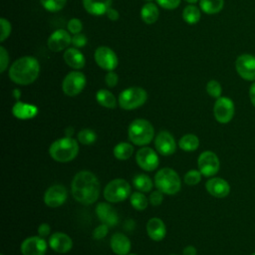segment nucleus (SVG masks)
<instances>
[{
    "mask_svg": "<svg viewBox=\"0 0 255 255\" xmlns=\"http://www.w3.org/2000/svg\"><path fill=\"white\" fill-rule=\"evenodd\" d=\"M73 197L82 204H92L99 198L101 185L98 177L89 170L79 171L71 184Z\"/></svg>",
    "mask_w": 255,
    "mask_h": 255,
    "instance_id": "nucleus-1",
    "label": "nucleus"
},
{
    "mask_svg": "<svg viewBox=\"0 0 255 255\" xmlns=\"http://www.w3.org/2000/svg\"><path fill=\"white\" fill-rule=\"evenodd\" d=\"M39 73V62L30 56L19 58L9 69V77L11 81L22 86L32 84L38 78Z\"/></svg>",
    "mask_w": 255,
    "mask_h": 255,
    "instance_id": "nucleus-2",
    "label": "nucleus"
},
{
    "mask_svg": "<svg viewBox=\"0 0 255 255\" xmlns=\"http://www.w3.org/2000/svg\"><path fill=\"white\" fill-rule=\"evenodd\" d=\"M51 157L58 162H69L79 153V144L71 136H64L56 139L49 147Z\"/></svg>",
    "mask_w": 255,
    "mask_h": 255,
    "instance_id": "nucleus-3",
    "label": "nucleus"
},
{
    "mask_svg": "<svg viewBox=\"0 0 255 255\" xmlns=\"http://www.w3.org/2000/svg\"><path fill=\"white\" fill-rule=\"evenodd\" d=\"M128 135L129 140L135 145L148 144L154 135L152 125L143 119L133 120L128 128Z\"/></svg>",
    "mask_w": 255,
    "mask_h": 255,
    "instance_id": "nucleus-4",
    "label": "nucleus"
},
{
    "mask_svg": "<svg viewBox=\"0 0 255 255\" xmlns=\"http://www.w3.org/2000/svg\"><path fill=\"white\" fill-rule=\"evenodd\" d=\"M154 184L163 194L173 195L180 190L181 180L174 169L163 167L155 173Z\"/></svg>",
    "mask_w": 255,
    "mask_h": 255,
    "instance_id": "nucleus-5",
    "label": "nucleus"
},
{
    "mask_svg": "<svg viewBox=\"0 0 255 255\" xmlns=\"http://www.w3.org/2000/svg\"><path fill=\"white\" fill-rule=\"evenodd\" d=\"M147 99L145 90L139 87H130L124 90L119 96V105L124 110H134L141 107Z\"/></svg>",
    "mask_w": 255,
    "mask_h": 255,
    "instance_id": "nucleus-6",
    "label": "nucleus"
},
{
    "mask_svg": "<svg viewBox=\"0 0 255 255\" xmlns=\"http://www.w3.org/2000/svg\"><path fill=\"white\" fill-rule=\"evenodd\" d=\"M130 194V186L124 178H116L110 181L104 189V197L110 203L126 200Z\"/></svg>",
    "mask_w": 255,
    "mask_h": 255,
    "instance_id": "nucleus-7",
    "label": "nucleus"
},
{
    "mask_svg": "<svg viewBox=\"0 0 255 255\" xmlns=\"http://www.w3.org/2000/svg\"><path fill=\"white\" fill-rule=\"evenodd\" d=\"M235 106L233 101L228 97L216 99L213 106V115L219 124H228L234 117Z\"/></svg>",
    "mask_w": 255,
    "mask_h": 255,
    "instance_id": "nucleus-8",
    "label": "nucleus"
},
{
    "mask_svg": "<svg viewBox=\"0 0 255 255\" xmlns=\"http://www.w3.org/2000/svg\"><path fill=\"white\" fill-rule=\"evenodd\" d=\"M86 83V77L82 72H70L63 80L62 90L67 96L75 97L84 90Z\"/></svg>",
    "mask_w": 255,
    "mask_h": 255,
    "instance_id": "nucleus-9",
    "label": "nucleus"
},
{
    "mask_svg": "<svg viewBox=\"0 0 255 255\" xmlns=\"http://www.w3.org/2000/svg\"><path fill=\"white\" fill-rule=\"evenodd\" d=\"M235 70L240 78L248 82H255V56L241 54L235 60Z\"/></svg>",
    "mask_w": 255,
    "mask_h": 255,
    "instance_id": "nucleus-10",
    "label": "nucleus"
},
{
    "mask_svg": "<svg viewBox=\"0 0 255 255\" xmlns=\"http://www.w3.org/2000/svg\"><path fill=\"white\" fill-rule=\"evenodd\" d=\"M198 170L202 175L210 177L215 175L220 168V161L216 153L210 150H205L200 153L197 159Z\"/></svg>",
    "mask_w": 255,
    "mask_h": 255,
    "instance_id": "nucleus-11",
    "label": "nucleus"
},
{
    "mask_svg": "<svg viewBox=\"0 0 255 255\" xmlns=\"http://www.w3.org/2000/svg\"><path fill=\"white\" fill-rule=\"evenodd\" d=\"M95 61L99 67L107 71H114L119 64L116 53L107 46H101L95 51Z\"/></svg>",
    "mask_w": 255,
    "mask_h": 255,
    "instance_id": "nucleus-12",
    "label": "nucleus"
},
{
    "mask_svg": "<svg viewBox=\"0 0 255 255\" xmlns=\"http://www.w3.org/2000/svg\"><path fill=\"white\" fill-rule=\"evenodd\" d=\"M135 160L138 166L145 171H152L157 168L159 158L157 153L150 147H140L135 154Z\"/></svg>",
    "mask_w": 255,
    "mask_h": 255,
    "instance_id": "nucleus-13",
    "label": "nucleus"
},
{
    "mask_svg": "<svg viewBox=\"0 0 255 255\" xmlns=\"http://www.w3.org/2000/svg\"><path fill=\"white\" fill-rule=\"evenodd\" d=\"M47 242L41 236H31L26 238L20 247L22 255H45Z\"/></svg>",
    "mask_w": 255,
    "mask_h": 255,
    "instance_id": "nucleus-14",
    "label": "nucleus"
},
{
    "mask_svg": "<svg viewBox=\"0 0 255 255\" xmlns=\"http://www.w3.org/2000/svg\"><path fill=\"white\" fill-rule=\"evenodd\" d=\"M68 192L65 186L61 184H54L50 186L44 194V202L47 206L55 208L65 203Z\"/></svg>",
    "mask_w": 255,
    "mask_h": 255,
    "instance_id": "nucleus-15",
    "label": "nucleus"
},
{
    "mask_svg": "<svg viewBox=\"0 0 255 255\" xmlns=\"http://www.w3.org/2000/svg\"><path fill=\"white\" fill-rule=\"evenodd\" d=\"M154 146L156 151L164 156L171 155L175 152L176 142L172 134L166 130H162L155 136Z\"/></svg>",
    "mask_w": 255,
    "mask_h": 255,
    "instance_id": "nucleus-16",
    "label": "nucleus"
},
{
    "mask_svg": "<svg viewBox=\"0 0 255 255\" xmlns=\"http://www.w3.org/2000/svg\"><path fill=\"white\" fill-rule=\"evenodd\" d=\"M72 43V38L69 32L64 29H58L54 31L48 39V47L53 52H60Z\"/></svg>",
    "mask_w": 255,
    "mask_h": 255,
    "instance_id": "nucleus-17",
    "label": "nucleus"
},
{
    "mask_svg": "<svg viewBox=\"0 0 255 255\" xmlns=\"http://www.w3.org/2000/svg\"><path fill=\"white\" fill-rule=\"evenodd\" d=\"M207 192L216 198H224L230 192L229 183L221 177H211L205 183Z\"/></svg>",
    "mask_w": 255,
    "mask_h": 255,
    "instance_id": "nucleus-18",
    "label": "nucleus"
},
{
    "mask_svg": "<svg viewBox=\"0 0 255 255\" xmlns=\"http://www.w3.org/2000/svg\"><path fill=\"white\" fill-rule=\"evenodd\" d=\"M96 214L102 223L107 224L110 227L116 226L119 222V216L117 211L111 204L107 202H100L96 206Z\"/></svg>",
    "mask_w": 255,
    "mask_h": 255,
    "instance_id": "nucleus-19",
    "label": "nucleus"
},
{
    "mask_svg": "<svg viewBox=\"0 0 255 255\" xmlns=\"http://www.w3.org/2000/svg\"><path fill=\"white\" fill-rule=\"evenodd\" d=\"M49 246L57 253H67L73 247L72 238L63 232H55L49 238Z\"/></svg>",
    "mask_w": 255,
    "mask_h": 255,
    "instance_id": "nucleus-20",
    "label": "nucleus"
},
{
    "mask_svg": "<svg viewBox=\"0 0 255 255\" xmlns=\"http://www.w3.org/2000/svg\"><path fill=\"white\" fill-rule=\"evenodd\" d=\"M146 232L153 241H161L166 235V227L160 218L152 217L146 223Z\"/></svg>",
    "mask_w": 255,
    "mask_h": 255,
    "instance_id": "nucleus-21",
    "label": "nucleus"
},
{
    "mask_svg": "<svg viewBox=\"0 0 255 255\" xmlns=\"http://www.w3.org/2000/svg\"><path fill=\"white\" fill-rule=\"evenodd\" d=\"M39 110L36 106L23 103V102H16L12 108V114L15 118L19 120H30L37 116Z\"/></svg>",
    "mask_w": 255,
    "mask_h": 255,
    "instance_id": "nucleus-22",
    "label": "nucleus"
},
{
    "mask_svg": "<svg viewBox=\"0 0 255 255\" xmlns=\"http://www.w3.org/2000/svg\"><path fill=\"white\" fill-rule=\"evenodd\" d=\"M130 241L123 233H115L111 238V248L117 255H128L130 251Z\"/></svg>",
    "mask_w": 255,
    "mask_h": 255,
    "instance_id": "nucleus-23",
    "label": "nucleus"
},
{
    "mask_svg": "<svg viewBox=\"0 0 255 255\" xmlns=\"http://www.w3.org/2000/svg\"><path fill=\"white\" fill-rule=\"evenodd\" d=\"M83 5L88 13L101 16L111 8L112 0H83Z\"/></svg>",
    "mask_w": 255,
    "mask_h": 255,
    "instance_id": "nucleus-24",
    "label": "nucleus"
},
{
    "mask_svg": "<svg viewBox=\"0 0 255 255\" xmlns=\"http://www.w3.org/2000/svg\"><path fill=\"white\" fill-rule=\"evenodd\" d=\"M63 58H64V61L66 62V64L69 67H71L73 69H76V70L82 69L86 64V60H85L84 55L77 48H68V49H66Z\"/></svg>",
    "mask_w": 255,
    "mask_h": 255,
    "instance_id": "nucleus-25",
    "label": "nucleus"
},
{
    "mask_svg": "<svg viewBox=\"0 0 255 255\" xmlns=\"http://www.w3.org/2000/svg\"><path fill=\"white\" fill-rule=\"evenodd\" d=\"M158 15V8L152 2H147L142 6L140 10V17L146 24H153L157 20Z\"/></svg>",
    "mask_w": 255,
    "mask_h": 255,
    "instance_id": "nucleus-26",
    "label": "nucleus"
},
{
    "mask_svg": "<svg viewBox=\"0 0 255 255\" xmlns=\"http://www.w3.org/2000/svg\"><path fill=\"white\" fill-rule=\"evenodd\" d=\"M97 102L104 108L115 109L117 107V100L115 96L108 90L101 89L97 92L96 95Z\"/></svg>",
    "mask_w": 255,
    "mask_h": 255,
    "instance_id": "nucleus-27",
    "label": "nucleus"
},
{
    "mask_svg": "<svg viewBox=\"0 0 255 255\" xmlns=\"http://www.w3.org/2000/svg\"><path fill=\"white\" fill-rule=\"evenodd\" d=\"M199 6L206 14H216L223 9L224 0H199Z\"/></svg>",
    "mask_w": 255,
    "mask_h": 255,
    "instance_id": "nucleus-28",
    "label": "nucleus"
},
{
    "mask_svg": "<svg viewBox=\"0 0 255 255\" xmlns=\"http://www.w3.org/2000/svg\"><path fill=\"white\" fill-rule=\"evenodd\" d=\"M178 145L182 150L194 151L199 146V138L195 134L187 133L180 137L178 141Z\"/></svg>",
    "mask_w": 255,
    "mask_h": 255,
    "instance_id": "nucleus-29",
    "label": "nucleus"
},
{
    "mask_svg": "<svg viewBox=\"0 0 255 255\" xmlns=\"http://www.w3.org/2000/svg\"><path fill=\"white\" fill-rule=\"evenodd\" d=\"M133 153V146L128 142H120L114 147V155L119 160H126Z\"/></svg>",
    "mask_w": 255,
    "mask_h": 255,
    "instance_id": "nucleus-30",
    "label": "nucleus"
},
{
    "mask_svg": "<svg viewBox=\"0 0 255 255\" xmlns=\"http://www.w3.org/2000/svg\"><path fill=\"white\" fill-rule=\"evenodd\" d=\"M133 186L140 192H149L152 188V181L146 174H136L132 179Z\"/></svg>",
    "mask_w": 255,
    "mask_h": 255,
    "instance_id": "nucleus-31",
    "label": "nucleus"
},
{
    "mask_svg": "<svg viewBox=\"0 0 255 255\" xmlns=\"http://www.w3.org/2000/svg\"><path fill=\"white\" fill-rule=\"evenodd\" d=\"M129 202L134 209L141 211L147 207L149 201L148 198L143 194V192L136 191L129 196Z\"/></svg>",
    "mask_w": 255,
    "mask_h": 255,
    "instance_id": "nucleus-32",
    "label": "nucleus"
},
{
    "mask_svg": "<svg viewBox=\"0 0 255 255\" xmlns=\"http://www.w3.org/2000/svg\"><path fill=\"white\" fill-rule=\"evenodd\" d=\"M200 10L194 5H188L182 12V18L188 24H196L200 20Z\"/></svg>",
    "mask_w": 255,
    "mask_h": 255,
    "instance_id": "nucleus-33",
    "label": "nucleus"
},
{
    "mask_svg": "<svg viewBox=\"0 0 255 255\" xmlns=\"http://www.w3.org/2000/svg\"><path fill=\"white\" fill-rule=\"evenodd\" d=\"M78 141L82 144H92L97 140V133L91 128H83L78 132Z\"/></svg>",
    "mask_w": 255,
    "mask_h": 255,
    "instance_id": "nucleus-34",
    "label": "nucleus"
},
{
    "mask_svg": "<svg viewBox=\"0 0 255 255\" xmlns=\"http://www.w3.org/2000/svg\"><path fill=\"white\" fill-rule=\"evenodd\" d=\"M42 6L50 12H58L64 8L67 0H40Z\"/></svg>",
    "mask_w": 255,
    "mask_h": 255,
    "instance_id": "nucleus-35",
    "label": "nucleus"
},
{
    "mask_svg": "<svg viewBox=\"0 0 255 255\" xmlns=\"http://www.w3.org/2000/svg\"><path fill=\"white\" fill-rule=\"evenodd\" d=\"M206 92L207 94L214 98V99H218L221 97L222 94V88L219 82H217L216 80H210L207 84H206Z\"/></svg>",
    "mask_w": 255,
    "mask_h": 255,
    "instance_id": "nucleus-36",
    "label": "nucleus"
},
{
    "mask_svg": "<svg viewBox=\"0 0 255 255\" xmlns=\"http://www.w3.org/2000/svg\"><path fill=\"white\" fill-rule=\"evenodd\" d=\"M201 172L197 169H190L188 170L185 174H184V177H183V180L184 182L187 184V185H196L200 182L201 180Z\"/></svg>",
    "mask_w": 255,
    "mask_h": 255,
    "instance_id": "nucleus-37",
    "label": "nucleus"
},
{
    "mask_svg": "<svg viewBox=\"0 0 255 255\" xmlns=\"http://www.w3.org/2000/svg\"><path fill=\"white\" fill-rule=\"evenodd\" d=\"M0 26H1L0 41L3 42V41H5L9 37V35L11 33V24L5 18H1L0 19Z\"/></svg>",
    "mask_w": 255,
    "mask_h": 255,
    "instance_id": "nucleus-38",
    "label": "nucleus"
},
{
    "mask_svg": "<svg viewBox=\"0 0 255 255\" xmlns=\"http://www.w3.org/2000/svg\"><path fill=\"white\" fill-rule=\"evenodd\" d=\"M109 227L110 226H108L105 223H102L101 225L96 227L93 231V238L96 240H100V239H103L104 237H106L109 232Z\"/></svg>",
    "mask_w": 255,
    "mask_h": 255,
    "instance_id": "nucleus-39",
    "label": "nucleus"
},
{
    "mask_svg": "<svg viewBox=\"0 0 255 255\" xmlns=\"http://www.w3.org/2000/svg\"><path fill=\"white\" fill-rule=\"evenodd\" d=\"M83 29V24L81 22V20L77 19V18H73L68 22V30L70 33L76 35L81 33Z\"/></svg>",
    "mask_w": 255,
    "mask_h": 255,
    "instance_id": "nucleus-40",
    "label": "nucleus"
},
{
    "mask_svg": "<svg viewBox=\"0 0 255 255\" xmlns=\"http://www.w3.org/2000/svg\"><path fill=\"white\" fill-rule=\"evenodd\" d=\"M163 200V193L160 190H154L150 193L149 197H148V201L151 205L153 206H157L160 205L162 203Z\"/></svg>",
    "mask_w": 255,
    "mask_h": 255,
    "instance_id": "nucleus-41",
    "label": "nucleus"
},
{
    "mask_svg": "<svg viewBox=\"0 0 255 255\" xmlns=\"http://www.w3.org/2000/svg\"><path fill=\"white\" fill-rule=\"evenodd\" d=\"M156 3L167 10H172L178 7L180 4V0H156Z\"/></svg>",
    "mask_w": 255,
    "mask_h": 255,
    "instance_id": "nucleus-42",
    "label": "nucleus"
},
{
    "mask_svg": "<svg viewBox=\"0 0 255 255\" xmlns=\"http://www.w3.org/2000/svg\"><path fill=\"white\" fill-rule=\"evenodd\" d=\"M8 62H9V57H8V52L6 51V49L1 46L0 47V72L3 73L5 71V69L8 66Z\"/></svg>",
    "mask_w": 255,
    "mask_h": 255,
    "instance_id": "nucleus-43",
    "label": "nucleus"
},
{
    "mask_svg": "<svg viewBox=\"0 0 255 255\" xmlns=\"http://www.w3.org/2000/svg\"><path fill=\"white\" fill-rule=\"evenodd\" d=\"M118 81H119V77H118V75L115 72L109 71L107 73V75L105 77V82H106L108 87H110V88L116 87L117 84H118Z\"/></svg>",
    "mask_w": 255,
    "mask_h": 255,
    "instance_id": "nucleus-44",
    "label": "nucleus"
},
{
    "mask_svg": "<svg viewBox=\"0 0 255 255\" xmlns=\"http://www.w3.org/2000/svg\"><path fill=\"white\" fill-rule=\"evenodd\" d=\"M72 44L75 46V47H84L86 44H87V38L85 35H83L82 33H79V34H76L72 37Z\"/></svg>",
    "mask_w": 255,
    "mask_h": 255,
    "instance_id": "nucleus-45",
    "label": "nucleus"
},
{
    "mask_svg": "<svg viewBox=\"0 0 255 255\" xmlns=\"http://www.w3.org/2000/svg\"><path fill=\"white\" fill-rule=\"evenodd\" d=\"M50 231H51V228H50V225L48 223H42L38 226V229H37V232H38V235L41 236V237H46L50 234Z\"/></svg>",
    "mask_w": 255,
    "mask_h": 255,
    "instance_id": "nucleus-46",
    "label": "nucleus"
},
{
    "mask_svg": "<svg viewBox=\"0 0 255 255\" xmlns=\"http://www.w3.org/2000/svg\"><path fill=\"white\" fill-rule=\"evenodd\" d=\"M248 95H249V99L252 106L255 108V82H252V84L250 85Z\"/></svg>",
    "mask_w": 255,
    "mask_h": 255,
    "instance_id": "nucleus-47",
    "label": "nucleus"
},
{
    "mask_svg": "<svg viewBox=\"0 0 255 255\" xmlns=\"http://www.w3.org/2000/svg\"><path fill=\"white\" fill-rule=\"evenodd\" d=\"M106 14H107L108 18H109L110 20H112V21H116V20H118L119 17H120L119 12H118L116 9H114V8H110V9L107 11Z\"/></svg>",
    "mask_w": 255,
    "mask_h": 255,
    "instance_id": "nucleus-48",
    "label": "nucleus"
},
{
    "mask_svg": "<svg viewBox=\"0 0 255 255\" xmlns=\"http://www.w3.org/2000/svg\"><path fill=\"white\" fill-rule=\"evenodd\" d=\"M196 254H197L196 248L191 245L186 246L182 251V255H196Z\"/></svg>",
    "mask_w": 255,
    "mask_h": 255,
    "instance_id": "nucleus-49",
    "label": "nucleus"
},
{
    "mask_svg": "<svg viewBox=\"0 0 255 255\" xmlns=\"http://www.w3.org/2000/svg\"><path fill=\"white\" fill-rule=\"evenodd\" d=\"M20 96H21V93L18 89H15L13 90V97L16 99V100H19L20 99Z\"/></svg>",
    "mask_w": 255,
    "mask_h": 255,
    "instance_id": "nucleus-50",
    "label": "nucleus"
},
{
    "mask_svg": "<svg viewBox=\"0 0 255 255\" xmlns=\"http://www.w3.org/2000/svg\"><path fill=\"white\" fill-rule=\"evenodd\" d=\"M185 1H186V2H188V3H190V4H191V3H195V2H197V1H198V0H185Z\"/></svg>",
    "mask_w": 255,
    "mask_h": 255,
    "instance_id": "nucleus-51",
    "label": "nucleus"
},
{
    "mask_svg": "<svg viewBox=\"0 0 255 255\" xmlns=\"http://www.w3.org/2000/svg\"><path fill=\"white\" fill-rule=\"evenodd\" d=\"M144 1H146V2H151L152 0H144Z\"/></svg>",
    "mask_w": 255,
    "mask_h": 255,
    "instance_id": "nucleus-52",
    "label": "nucleus"
},
{
    "mask_svg": "<svg viewBox=\"0 0 255 255\" xmlns=\"http://www.w3.org/2000/svg\"><path fill=\"white\" fill-rule=\"evenodd\" d=\"M128 255H136V254H128Z\"/></svg>",
    "mask_w": 255,
    "mask_h": 255,
    "instance_id": "nucleus-53",
    "label": "nucleus"
},
{
    "mask_svg": "<svg viewBox=\"0 0 255 255\" xmlns=\"http://www.w3.org/2000/svg\"><path fill=\"white\" fill-rule=\"evenodd\" d=\"M251 255H255V252H254V253H252V254H251Z\"/></svg>",
    "mask_w": 255,
    "mask_h": 255,
    "instance_id": "nucleus-54",
    "label": "nucleus"
},
{
    "mask_svg": "<svg viewBox=\"0 0 255 255\" xmlns=\"http://www.w3.org/2000/svg\"><path fill=\"white\" fill-rule=\"evenodd\" d=\"M171 255H177V254H171Z\"/></svg>",
    "mask_w": 255,
    "mask_h": 255,
    "instance_id": "nucleus-55",
    "label": "nucleus"
},
{
    "mask_svg": "<svg viewBox=\"0 0 255 255\" xmlns=\"http://www.w3.org/2000/svg\"><path fill=\"white\" fill-rule=\"evenodd\" d=\"M1 255H4V254H1Z\"/></svg>",
    "mask_w": 255,
    "mask_h": 255,
    "instance_id": "nucleus-56",
    "label": "nucleus"
}]
</instances>
